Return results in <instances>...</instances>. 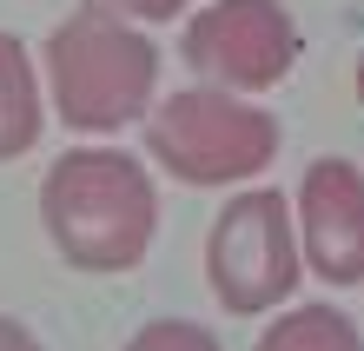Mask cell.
Listing matches in <instances>:
<instances>
[{"mask_svg": "<svg viewBox=\"0 0 364 351\" xmlns=\"http://www.w3.org/2000/svg\"><path fill=\"white\" fill-rule=\"evenodd\" d=\"M40 226L73 272H133L159 239L153 166L126 146H67L40 179Z\"/></svg>", "mask_w": 364, "mask_h": 351, "instance_id": "obj_1", "label": "cell"}, {"mask_svg": "<svg viewBox=\"0 0 364 351\" xmlns=\"http://www.w3.org/2000/svg\"><path fill=\"white\" fill-rule=\"evenodd\" d=\"M40 80L67 133L106 140L159 106V47L133 20L80 7L40 40Z\"/></svg>", "mask_w": 364, "mask_h": 351, "instance_id": "obj_2", "label": "cell"}, {"mask_svg": "<svg viewBox=\"0 0 364 351\" xmlns=\"http://www.w3.org/2000/svg\"><path fill=\"white\" fill-rule=\"evenodd\" d=\"M278 146H285L278 113L252 93H225V86H179L146 113V159L199 192L259 186Z\"/></svg>", "mask_w": 364, "mask_h": 351, "instance_id": "obj_3", "label": "cell"}, {"mask_svg": "<svg viewBox=\"0 0 364 351\" xmlns=\"http://www.w3.org/2000/svg\"><path fill=\"white\" fill-rule=\"evenodd\" d=\"M305 278V252H298V219L278 186H239L219 206L205 232V285L232 318H265L285 312Z\"/></svg>", "mask_w": 364, "mask_h": 351, "instance_id": "obj_4", "label": "cell"}, {"mask_svg": "<svg viewBox=\"0 0 364 351\" xmlns=\"http://www.w3.org/2000/svg\"><path fill=\"white\" fill-rule=\"evenodd\" d=\"M298 53H305V33L278 0H205L179 33V60L199 73V86H225L252 100L272 93L298 67Z\"/></svg>", "mask_w": 364, "mask_h": 351, "instance_id": "obj_5", "label": "cell"}, {"mask_svg": "<svg viewBox=\"0 0 364 351\" xmlns=\"http://www.w3.org/2000/svg\"><path fill=\"white\" fill-rule=\"evenodd\" d=\"M291 219H298L305 272H318L331 292L364 285V166L358 159H345V152L311 159L298 179Z\"/></svg>", "mask_w": 364, "mask_h": 351, "instance_id": "obj_6", "label": "cell"}, {"mask_svg": "<svg viewBox=\"0 0 364 351\" xmlns=\"http://www.w3.org/2000/svg\"><path fill=\"white\" fill-rule=\"evenodd\" d=\"M40 126H47V80H40V60L20 47V33L0 27V159L33 152Z\"/></svg>", "mask_w": 364, "mask_h": 351, "instance_id": "obj_7", "label": "cell"}, {"mask_svg": "<svg viewBox=\"0 0 364 351\" xmlns=\"http://www.w3.org/2000/svg\"><path fill=\"white\" fill-rule=\"evenodd\" d=\"M252 351H364V332H358V318L345 305L305 298V305L272 312V325L252 338Z\"/></svg>", "mask_w": 364, "mask_h": 351, "instance_id": "obj_8", "label": "cell"}, {"mask_svg": "<svg viewBox=\"0 0 364 351\" xmlns=\"http://www.w3.org/2000/svg\"><path fill=\"white\" fill-rule=\"evenodd\" d=\"M126 351H225V345L199 318H153V325H139V332L126 338Z\"/></svg>", "mask_w": 364, "mask_h": 351, "instance_id": "obj_9", "label": "cell"}, {"mask_svg": "<svg viewBox=\"0 0 364 351\" xmlns=\"http://www.w3.org/2000/svg\"><path fill=\"white\" fill-rule=\"evenodd\" d=\"M80 7H100V14H113V20H133V27H153V20L192 14L199 0H80Z\"/></svg>", "mask_w": 364, "mask_h": 351, "instance_id": "obj_10", "label": "cell"}, {"mask_svg": "<svg viewBox=\"0 0 364 351\" xmlns=\"http://www.w3.org/2000/svg\"><path fill=\"white\" fill-rule=\"evenodd\" d=\"M0 351H47V345H40L20 318H7V312H0Z\"/></svg>", "mask_w": 364, "mask_h": 351, "instance_id": "obj_11", "label": "cell"}, {"mask_svg": "<svg viewBox=\"0 0 364 351\" xmlns=\"http://www.w3.org/2000/svg\"><path fill=\"white\" fill-rule=\"evenodd\" d=\"M358 106H364V53H358Z\"/></svg>", "mask_w": 364, "mask_h": 351, "instance_id": "obj_12", "label": "cell"}]
</instances>
